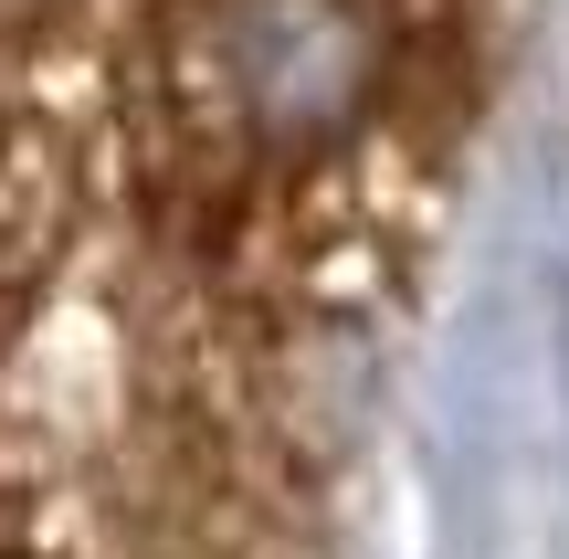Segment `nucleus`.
I'll list each match as a JSON object with an SVG mask.
<instances>
[{
    "mask_svg": "<svg viewBox=\"0 0 569 559\" xmlns=\"http://www.w3.org/2000/svg\"><path fill=\"white\" fill-rule=\"evenodd\" d=\"M232 96L264 138H327L369 96V32L348 0H243L232 21Z\"/></svg>",
    "mask_w": 569,
    "mask_h": 559,
    "instance_id": "f257e3e1",
    "label": "nucleus"
}]
</instances>
